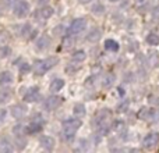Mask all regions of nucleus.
<instances>
[{
	"instance_id": "nucleus-22",
	"label": "nucleus",
	"mask_w": 159,
	"mask_h": 153,
	"mask_svg": "<svg viewBox=\"0 0 159 153\" xmlns=\"http://www.w3.org/2000/svg\"><path fill=\"white\" fill-rule=\"evenodd\" d=\"M147 42H148V45H151V46H158L159 45V36L155 35V33H149V35L147 36Z\"/></svg>"
},
{
	"instance_id": "nucleus-34",
	"label": "nucleus",
	"mask_w": 159,
	"mask_h": 153,
	"mask_svg": "<svg viewBox=\"0 0 159 153\" xmlns=\"http://www.w3.org/2000/svg\"><path fill=\"white\" fill-rule=\"evenodd\" d=\"M6 3H14V2H17V0H4Z\"/></svg>"
},
{
	"instance_id": "nucleus-21",
	"label": "nucleus",
	"mask_w": 159,
	"mask_h": 153,
	"mask_svg": "<svg viewBox=\"0 0 159 153\" xmlns=\"http://www.w3.org/2000/svg\"><path fill=\"white\" fill-rule=\"evenodd\" d=\"M73 111H74V114L77 117H82V116H85V106L81 103H77L74 106V109H73Z\"/></svg>"
},
{
	"instance_id": "nucleus-7",
	"label": "nucleus",
	"mask_w": 159,
	"mask_h": 153,
	"mask_svg": "<svg viewBox=\"0 0 159 153\" xmlns=\"http://www.w3.org/2000/svg\"><path fill=\"white\" fill-rule=\"evenodd\" d=\"M41 98V93H39V89L36 86H32L27 90V93L24 95V100L28 102V103H32V102H36Z\"/></svg>"
},
{
	"instance_id": "nucleus-33",
	"label": "nucleus",
	"mask_w": 159,
	"mask_h": 153,
	"mask_svg": "<svg viewBox=\"0 0 159 153\" xmlns=\"http://www.w3.org/2000/svg\"><path fill=\"white\" fill-rule=\"evenodd\" d=\"M144 2H145V0H135V3H138V4H143Z\"/></svg>"
},
{
	"instance_id": "nucleus-6",
	"label": "nucleus",
	"mask_w": 159,
	"mask_h": 153,
	"mask_svg": "<svg viewBox=\"0 0 159 153\" xmlns=\"http://www.w3.org/2000/svg\"><path fill=\"white\" fill-rule=\"evenodd\" d=\"M28 13H30V4H28L27 2H24V0H20V2L14 6V14H16L17 17H20V18L25 17Z\"/></svg>"
},
{
	"instance_id": "nucleus-3",
	"label": "nucleus",
	"mask_w": 159,
	"mask_h": 153,
	"mask_svg": "<svg viewBox=\"0 0 159 153\" xmlns=\"http://www.w3.org/2000/svg\"><path fill=\"white\" fill-rule=\"evenodd\" d=\"M85 27H87V20L85 18L74 20V21L71 22V25H70V33H71V35H77V33L82 32V31L85 29Z\"/></svg>"
},
{
	"instance_id": "nucleus-11",
	"label": "nucleus",
	"mask_w": 159,
	"mask_h": 153,
	"mask_svg": "<svg viewBox=\"0 0 159 153\" xmlns=\"http://www.w3.org/2000/svg\"><path fill=\"white\" fill-rule=\"evenodd\" d=\"M13 82V75L8 71H3L0 72V85L2 86H8Z\"/></svg>"
},
{
	"instance_id": "nucleus-30",
	"label": "nucleus",
	"mask_w": 159,
	"mask_h": 153,
	"mask_svg": "<svg viewBox=\"0 0 159 153\" xmlns=\"http://www.w3.org/2000/svg\"><path fill=\"white\" fill-rule=\"evenodd\" d=\"M127 106H129V102H124L121 106H119V111H124V110H126L124 107H127Z\"/></svg>"
},
{
	"instance_id": "nucleus-17",
	"label": "nucleus",
	"mask_w": 159,
	"mask_h": 153,
	"mask_svg": "<svg viewBox=\"0 0 159 153\" xmlns=\"http://www.w3.org/2000/svg\"><path fill=\"white\" fill-rule=\"evenodd\" d=\"M63 86H64V81L57 78L55 81H52V84H50V92H59V90H61Z\"/></svg>"
},
{
	"instance_id": "nucleus-5",
	"label": "nucleus",
	"mask_w": 159,
	"mask_h": 153,
	"mask_svg": "<svg viewBox=\"0 0 159 153\" xmlns=\"http://www.w3.org/2000/svg\"><path fill=\"white\" fill-rule=\"evenodd\" d=\"M61 102H63V99H61L60 96H50V98H48L46 100H45L43 107L48 110V111H52V110H56L59 106H60Z\"/></svg>"
},
{
	"instance_id": "nucleus-9",
	"label": "nucleus",
	"mask_w": 159,
	"mask_h": 153,
	"mask_svg": "<svg viewBox=\"0 0 159 153\" xmlns=\"http://www.w3.org/2000/svg\"><path fill=\"white\" fill-rule=\"evenodd\" d=\"M41 146L43 149H46V151H52L53 148H55V139H53L52 137H41Z\"/></svg>"
},
{
	"instance_id": "nucleus-26",
	"label": "nucleus",
	"mask_w": 159,
	"mask_h": 153,
	"mask_svg": "<svg viewBox=\"0 0 159 153\" xmlns=\"http://www.w3.org/2000/svg\"><path fill=\"white\" fill-rule=\"evenodd\" d=\"M151 114H152V110L149 111L148 109H145V107H144V109L138 113V117H140V118H148V116H151Z\"/></svg>"
},
{
	"instance_id": "nucleus-35",
	"label": "nucleus",
	"mask_w": 159,
	"mask_h": 153,
	"mask_svg": "<svg viewBox=\"0 0 159 153\" xmlns=\"http://www.w3.org/2000/svg\"><path fill=\"white\" fill-rule=\"evenodd\" d=\"M110 2H119V0H110Z\"/></svg>"
},
{
	"instance_id": "nucleus-15",
	"label": "nucleus",
	"mask_w": 159,
	"mask_h": 153,
	"mask_svg": "<svg viewBox=\"0 0 159 153\" xmlns=\"http://www.w3.org/2000/svg\"><path fill=\"white\" fill-rule=\"evenodd\" d=\"M50 45V41H49V38H48L46 35H43V36H41V38L36 41V47H38L39 50H43V49H46L48 46Z\"/></svg>"
},
{
	"instance_id": "nucleus-32",
	"label": "nucleus",
	"mask_w": 159,
	"mask_h": 153,
	"mask_svg": "<svg viewBox=\"0 0 159 153\" xmlns=\"http://www.w3.org/2000/svg\"><path fill=\"white\" fill-rule=\"evenodd\" d=\"M80 3H82V4H87V3H89V2H92V0H78Z\"/></svg>"
},
{
	"instance_id": "nucleus-19",
	"label": "nucleus",
	"mask_w": 159,
	"mask_h": 153,
	"mask_svg": "<svg viewBox=\"0 0 159 153\" xmlns=\"http://www.w3.org/2000/svg\"><path fill=\"white\" fill-rule=\"evenodd\" d=\"M105 49L110 50V52H117L119 50V43L116 41H113V39H107V41L105 42Z\"/></svg>"
},
{
	"instance_id": "nucleus-23",
	"label": "nucleus",
	"mask_w": 159,
	"mask_h": 153,
	"mask_svg": "<svg viewBox=\"0 0 159 153\" xmlns=\"http://www.w3.org/2000/svg\"><path fill=\"white\" fill-rule=\"evenodd\" d=\"M22 36H25V38H31V36L34 35V31H32V28H31V25L30 24H25L24 27H22Z\"/></svg>"
},
{
	"instance_id": "nucleus-4",
	"label": "nucleus",
	"mask_w": 159,
	"mask_h": 153,
	"mask_svg": "<svg viewBox=\"0 0 159 153\" xmlns=\"http://www.w3.org/2000/svg\"><path fill=\"white\" fill-rule=\"evenodd\" d=\"M143 145H144V148H147V149L157 148V146L159 145V134H155V132L148 134L145 138H144Z\"/></svg>"
},
{
	"instance_id": "nucleus-13",
	"label": "nucleus",
	"mask_w": 159,
	"mask_h": 153,
	"mask_svg": "<svg viewBox=\"0 0 159 153\" xmlns=\"http://www.w3.org/2000/svg\"><path fill=\"white\" fill-rule=\"evenodd\" d=\"M13 151V146H11V142L7 139V138H0V152H11Z\"/></svg>"
},
{
	"instance_id": "nucleus-27",
	"label": "nucleus",
	"mask_w": 159,
	"mask_h": 153,
	"mask_svg": "<svg viewBox=\"0 0 159 153\" xmlns=\"http://www.w3.org/2000/svg\"><path fill=\"white\" fill-rule=\"evenodd\" d=\"M24 127H22V125H20V124H18V125H16V127H14V128H13V131H14V135H16V137H17V135H24Z\"/></svg>"
},
{
	"instance_id": "nucleus-10",
	"label": "nucleus",
	"mask_w": 159,
	"mask_h": 153,
	"mask_svg": "<svg viewBox=\"0 0 159 153\" xmlns=\"http://www.w3.org/2000/svg\"><path fill=\"white\" fill-rule=\"evenodd\" d=\"M36 15H38L41 20H48L53 15V8L49 7V6H45V7L39 8L38 13H36Z\"/></svg>"
},
{
	"instance_id": "nucleus-20",
	"label": "nucleus",
	"mask_w": 159,
	"mask_h": 153,
	"mask_svg": "<svg viewBox=\"0 0 159 153\" xmlns=\"http://www.w3.org/2000/svg\"><path fill=\"white\" fill-rule=\"evenodd\" d=\"M113 84H115V75H113V74H107L106 76H105V79H103V88L109 89V88L113 86Z\"/></svg>"
},
{
	"instance_id": "nucleus-14",
	"label": "nucleus",
	"mask_w": 159,
	"mask_h": 153,
	"mask_svg": "<svg viewBox=\"0 0 159 153\" xmlns=\"http://www.w3.org/2000/svg\"><path fill=\"white\" fill-rule=\"evenodd\" d=\"M11 99V90L8 88H3L0 89V103H7L8 100Z\"/></svg>"
},
{
	"instance_id": "nucleus-18",
	"label": "nucleus",
	"mask_w": 159,
	"mask_h": 153,
	"mask_svg": "<svg viewBox=\"0 0 159 153\" xmlns=\"http://www.w3.org/2000/svg\"><path fill=\"white\" fill-rule=\"evenodd\" d=\"M85 57H87V55H85L84 50H77V52L73 53L71 56V60L75 61V63H81V61L85 60Z\"/></svg>"
},
{
	"instance_id": "nucleus-24",
	"label": "nucleus",
	"mask_w": 159,
	"mask_h": 153,
	"mask_svg": "<svg viewBox=\"0 0 159 153\" xmlns=\"http://www.w3.org/2000/svg\"><path fill=\"white\" fill-rule=\"evenodd\" d=\"M16 143H17V148L18 149L25 148V138L22 137V135H17L16 137Z\"/></svg>"
},
{
	"instance_id": "nucleus-2",
	"label": "nucleus",
	"mask_w": 159,
	"mask_h": 153,
	"mask_svg": "<svg viewBox=\"0 0 159 153\" xmlns=\"http://www.w3.org/2000/svg\"><path fill=\"white\" fill-rule=\"evenodd\" d=\"M56 63H57V59L56 57H49V59H45V60H39L34 64V71H35L36 75H43L45 72L49 71Z\"/></svg>"
},
{
	"instance_id": "nucleus-12",
	"label": "nucleus",
	"mask_w": 159,
	"mask_h": 153,
	"mask_svg": "<svg viewBox=\"0 0 159 153\" xmlns=\"http://www.w3.org/2000/svg\"><path fill=\"white\" fill-rule=\"evenodd\" d=\"M42 129V123H39V121H31L30 124H28V127L25 128V131L28 132V134H36V132H39Z\"/></svg>"
},
{
	"instance_id": "nucleus-31",
	"label": "nucleus",
	"mask_w": 159,
	"mask_h": 153,
	"mask_svg": "<svg viewBox=\"0 0 159 153\" xmlns=\"http://www.w3.org/2000/svg\"><path fill=\"white\" fill-rule=\"evenodd\" d=\"M48 2H49V0H36V3H38V4H46Z\"/></svg>"
},
{
	"instance_id": "nucleus-28",
	"label": "nucleus",
	"mask_w": 159,
	"mask_h": 153,
	"mask_svg": "<svg viewBox=\"0 0 159 153\" xmlns=\"http://www.w3.org/2000/svg\"><path fill=\"white\" fill-rule=\"evenodd\" d=\"M31 71V67H30V64H27V63H22L21 66H20V72L21 74H27V72H30Z\"/></svg>"
},
{
	"instance_id": "nucleus-16",
	"label": "nucleus",
	"mask_w": 159,
	"mask_h": 153,
	"mask_svg": "<svg viewBox=\"0 0 159 153\" xmlns=\"http://www.w3.org/2000/svg\"><path fill=\"white\" fill-rule=\"evenodd\" d=\"M101 36H102L101 31H99V29H92L89 33H88L87 41H88V42H92V43H95V42H98L99 39H101Z\"/></svg>"
},
{
	"instance_id": "nucleus-25",
	"label": "nucleus",
	"mask_w": 159,
	"mask_h": 153,
	"mask_svg": "<svg viewBox=\"0 0 159 153\" xmlns=\"http://www.w3.org/2000/svg\"><path fill=\"white\" fill-rule=\"evenodd\" d=\"M10 53H11V49L8 46H4V47H2L0 49V57L2 59H4V57H7V56H10Z\"/></svg>"
},
{
	"instance_id": "nucleus-1",
	"label": "nucleus",
	"mask_w": 159,
	"mask_h": 153,
	"mask_svg": "<svg viewBox=\"0 0 159 153\" xmlns=\"http://www.w3.org/2000/svg\"><path fill=\"white\" fill-rule=\"evenodd\" d=\"M81 127V121L75 120V118H69L63 123V139L66 142H71L75 137V132L77 129Z\"/></svg>"
},
{
	"instance_id": "nucleus-36",
	"label": "nucleus",
	"mask_w": 159,
	"mask_h": 153,
	"mask_svg": "<svg viewBox=\"0 0 159 153\" xmlns=\"http://www.w3.org/2000/svg\"><path fill=\"white\" fill-rule=\"evenodd\" d=\"M0 13H2V10H0Z\"/></svg>"
},
{
	"instance_id": "nucleus-8",
	"label": "nucleus",
	"mask_w": 159,
	"mask_h": 153,
	"mask_svg": "<svg viewBox=\"0 0 159 153\" xmlns=\"http://www.w3.org/2000/svg\"><path fill=\"white\" fill-rule=\"evenodd\" d=\"M25 114H27V109H25V106H22V104H16V106L11 107V116H13L14 118H17V120L22 118Z\"/></svg>"
},
{
	"instance_id": "nucleus-29",
	"label": "nucleus",
	"mask_w": 159,
	"mask_h": 153,
	"mask_svg": "<svg viewBox=\"0 0 159 153\" xmlns=\"http://www.w3.org/2000/svg\"><path fill=\"white\" fill-rule=\"evenodd\" d=\"M92 13H95V14H102V13H103V7H102L101 4L93 6V7H92Z\"/></svg>"
}]
</instances>
